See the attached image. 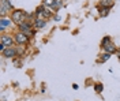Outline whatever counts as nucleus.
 Instances as JSON below:
<instances>
[{"mask_svg":"<svg viewBox=\"0 0 120 101\" xmlns=\"http://www.w3.org/2000/svg\"><path fill=\"white\" fill-rule=\"evenodd\" d=\"M23 19H25V12L23 11H21V10H16V11H14L12 12V21H14L15 23H22Z\"/></svg>","mask_w":120,"mask_h":101,"instance_id":"1","label":"nucleus"},{"mask_svg":"<svg viewBox=\"0 0 120 101\" xmlns=\"http://www.w3.org/2000/svg\"><path fill=\"white\" fill-rule=\"evenodd\" d=\"M18 26H19V30H21V33L26 34V36L33 34V31H31V25H30V23H27V22H22V23H19Z\"/></svg>","mask_w":120,"mask_h":101,"instance_id":"2","label":"nucleus"},{"mask_svg":"<svg viewBox=\"0 0 120 101\" xmlns=\"http://www.w3.org/2000/svg\"><path fill=\"white\" fill-rule=\"evenodd\" d=\"M15 41L18 44H26L29 41V37L26 34H23V33H18V34H15Z\"/></svg>","mask_w":120,"mask_h":101,"instance_id":"3","label":"nucleus"},{"mask_svg":"<svg viewBox=\"0 0 120 101\" xmlns=\"http://www.w3.org/2000/svg\"><path fill=\"white\" fill-rule=\"evenodd\" d=\"M3 55H4L6 57H14L15 55H16V51H15V49H12L11 47H8V48H6V49H4Z\"/></svg>","mask_w":120,"mask_h":101,"instance_id":"4","label":"nucleus"},{"mask_svg":"<svg viewBox=\"0 0 120 101\" xmlns=\"http://www.w3.org/2000/svg\"><path fill=\"white\" fill-rule=\"evenodd\" d=\"M102 48H104L105 51H106V53H115V52H116V48H115V45H113L111 41H109L108 44H105Z\"/></svg>","mask_w":120,"mask_h":101,"instance_id":"5","label":"nucleus"},{"mask_svg":"<svg viewBox=\"0 0 120 101\" xmlns=\"http://www.w3.org/2000/svg\"><path fill=\"white\" fill-rule=\"evenodd\" d=\"M0 44H3V45H6V47H11L12 38H11L10 36H1V42H0Z\"/></svg>","mask_w":120,"mask_h":101,"instance_id":"6","label":"nucleus"},{"mask_svg":"<svg viewBox=\"0 0 120 101\" xmlns=\"http://www.w3.org/2000/svg\"><path fill=\"white\" fill-rule=\"evenodd\" d=\"M10 25H11V21H10L8 18H4V16H3V18L0 19V29H1V30H4L7 26H10Z\"/></svg>","mask_w":120,"mask_h":101,"instance_id":"7","label":"nucleus"},{"mask_svg":"<svg viewBox=\"0 0 120 101\" xmlns=\"http://www.w3.org/2000/svg\"><path fill=\"white\" fill-rule=\"evenodd\" d=\"M34 25H36V27H37V29H42V27H45L46 22H45V21H42L41 18H38V19H36Z\"/></svg>","mask_w":120,"mask_h":101,"instance_id":"8","label":"nucleus"},{"mask_svg":"<svg viewBox=\"0 0 120 101\" xmlns=\"http://www.w3.org/2000/svg\"><path fill=\"white\" fill-rule=\"evenodd\" d=\"M55 3H56V0H44L42 6H45V7H53Z\"/></svg>","mask_w":120,"mask_h":101,"instance_id":"9","label":"nucleus"},{"mask_svg":"<svg viewBox=\"0 0 120 101\" xmlns=\"http://www.w3.org/2000/svg\"><path fill=\"white\" fill-rule=\"evenodd\" d=\"M100 14H101V16H106L109 14V8H100Z\"/></svg>","mask_w":120,"mask_h":101,"instance_id":"10","label":"nucleus"},{"mask_svg":"<svg viewBox=\"0 0 120 101\" xmlns=\"http://www.w3.org/2000/svg\"><path fill=\"white\" fill-rule=\"evenodd\" d=\"M109 57H111V53H104L101 56V60H100V62L104 63V62H106V60H109Z\"/></svg>","mask_w":120,"mask_h":101,"instance_id":"11","label":"nucleus"},{"mask_svg":"<svg viewBox=\"0 0 120 101\" xmlns=\"http://www.w3.org/2000/svg\"><path fill=\"white\" fill-rule=\"evenodd\" d=\"M94 89H96V92H97V93H101V92H102V89H104V86L101 85V83H98V85L94 86Z\"/></svg>","mask_w":120,"mask_h":101,"instance_id":"12","label":"nucleus"},{"mask_svg":"<svg viewBox=\"0 0 120 101\" xmlns=\"http://www.w3.org/2000/svg\"><path fill=\"white\" fill-rule=\"evenodd\" d=\"M61 7V0H56V3H55V6H53V10H59Z\"/></svg>","mask_w":120,"mask_h":101,"instance_id":"13","label":"nucleus"},{"mask_svg":"<svg viewBox=\"0 0 120 101\" xmlns=\"http://www.w3.org/2000/svg\"><path fill=\"white\" fill-rule=\"evenodd\" d=\"M109 41H111V38H109V37H105V38L102 40V44H101V45H102V47H104L105 44H108V42H109Z\"/></svg>","mask_w":120,"mask_h":101,"instance_id":"14","label":"nucleus"}]
</instances>
